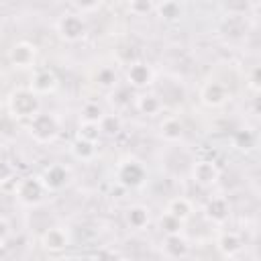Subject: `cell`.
Masks as SVG:
<instances>
[{
  "instance_id": "cell-16",
  "label": "cell",
  "mask_w": 261,
  "mask_h": 261,
  "mask_svg": "<svg viewBox=\"0 0 261 261\" xmlns=\"http://www.w3.org/2000/svg\"><path fill=\"white\" fill-rule=\"evenodd\" d=\"M184 122L179 120V116H175V114H169V116H165L161 122H159V135H161V139L163 141H167V143H177V141H181L184 139Z\"/></svg>"
},
{
  "instance_id": "cell-23",
  "label": "cell",
  "mask_w": 261,
  "mask_h": 261,
  "mask_svg": "<svg viewBox=\"0 0 261 261\" xmlns=\"http://www.w3.org/2000/svg\"><path fill=\"white\" fill-rule=\"evenodd\" d=\"M157 226L163 234H175V232H181L184 228V220H179L177 216H173L171 212H163L159 218H157Z\"/></svg>"
},
{
  "instance_id": "cell-4",
  "label": "cell",
  "mask_w": 261,
  "mask_h": 261,
  "mask_svg": "<svg viewBox=\"0 0 261 261\" xmlns=\"http://www.w3.org/2000/svg\"><path fill=\"white\" fill-rule=\"evenodd\" d=\"M116 181L122 186V188H141L147 179V167L137 159V157H122L118 163H116Z\"/></svg>"
},
{
  "instance_id": "cell-18",
  "label": "cell",
  "mask_w": 261,
  "mask_h": 261,
  "mask_svg": "<svg viewBox=\"0 0 261 261\" xmlns=\"http://www.w3.org/2000/svg\"><path fill=\"white\" fill-rule=\"evenodd\" d=\"M165 210L171 212L173 216H177V218L184 220V222L194 216V204H192V200L186 198V196H175V198H171V200L167 202Z\"/></svg>"
},
{
  "instance_id": "cell-21",
  "label": "cell",
  "mask_w": 261,
  "mask_h": 261,
  "mask_svg": "<svg viewBox=\"0 0 261 261\" xmlns=\"http://www.w3.org/2000/svg\"><path fill=\"white\" fill-rule=\"evenodd\" d=\"M157 14H159L161 20L173 22L184 14V8H181V4L177 0H161L159 6H157Z\"/></svg>"
},
{
  "instance_id": "cell-32",
  "label": "cell",
  "mask_w": 261,
  "mask_h": 261,
  "mask_svg": "<svg viewBox=\"0 0 261 261\" xmlns=\"http://www.w3.org/2000/svg\"><path fill=\"white\" fill-rule=\"evenodd\" d=\"M249 88L253 90V92H259V67L255 65L253 69H251V77H249Z\"/></svg>"
},
{
  "instance_id": "cell-10",
  "label": "cell",
  "mask_w": 261,
  "mask_h": 261,
  "mask_svg": "<svg viewBox=\"0 0 261 261\" xmlns=\"http://www.w3.org/2000/svg\"><path fill=\"white\" fill-rule=\"evenodd\" d=\"M155 80V71L149 63L145 61H133L126 69V84L135 90H145L153 84Z\"/></svg>"
},
{
  "instance_id": "cell-33",
  "label": "cell",
  "mask_w": 261,
  "mask_h": 261,
  "mask_svg": "<svg viewBox=\"0 0 261 261\" xmlns=\"http://www.w3.org/2000/svg\"><path fill=\"white\" fill-rule=\"evenodd\" d=\"M4 251H6V243H0V257L4 255Z\"/></svg>"
},
{
  "instance_id": "cell-22",
  "label": "cell",
  "mask_w": 261,
  "mask_h": 261,
  "mask_svg": "<svg viewBox=\"0 0 261 261\" xmlns=\"http://www.w3.org/2000/svg\"><path fill=\"white\" fill-rule=\"evenodd\" d=\"M98 126H100V133H102V135H106V137H116V135L122 130V118H120L118 114H108V112H104V116L100 118Z\"/></svg>"
},
{
  "instance_id": "cell-30",
  "label": "cell",
  "mask_w": 261,
  "mask_h": 261,
  "mask_svg": "<svg viewBox=\"0 0 261 261\" xmlns=\"http://www.w3.org/2000/svg\"><path fill=\"white\" fill-rule=\"evenodd\" d=\"M14 167L12 163L8 161H0V184H6V181H12L14 179Z\"/></svg>"
},
{
  "instance_id": "cell-11",
  "label": "cell",
  "mask_w": 261,
  "mask_h": 261,
  "mask_svg": "<svg viewBox=\"0 0 261 261\" xmlns=\"http://www.w3.org/2000/svg\"><path fill=\"white\" fill-rule=\"evenodd\" d=\"M59 86V80L55 75V71L47 69V67H41V69H35L33 75H31V84L29 88L37 94V96H47V94H53Z\"/></svg>"
},
{
  "instance_id": "cell-27",
  "label": "cell",
  "mask_w": 261,
  "mask_h": 261,
  "mask_svg": "<svg viewBox=\"0 0 261 261\" xmlns=\"http://www.w3.org/2000/svg\"><path fill=\"white\" fill-rule=\"evenodd\" d=\"M232 143H234V147L249 151V149H253V145H255V135H253L251 130H247V128H245V130H237L234 137H232Z\"/></svg>"
},
{
  "instance_id": "cell-8",
  "label": "cell",
  "mask_w": 261,
  "mask_h": 261,
  "mask_svg": "<svg viewBox=\"0 0 261 261\" xmlns=\"http://www.w3.org/2000/svg\"><path fill=\"white\" fill-rule=\"evenodd\" d=\"M228 88L222 82L216 80H208L202 88H200V102L206 108H220L228 102Z\"/></svg>"
},
{
  "instance_id": "cell-25",
  "label": "cell",
  "mask_w": 261,
  "mask_h": 261,
  "mask_svg": "<svg viewBox=\"0 0 261 261\" xmlns=\"http://www.w3.org/2000/svg\"><path fill=\"white\" fill-rule=\"evenodd\" d=\"M96 84L104 90H114L118 86V73L114 71V67L110 65H104L96 71Z\"/></svg>"
},
{
  "instance_id": "cell-14",
  "label": "cell",
  "mask_w": 261,
  "mask_h": 261,
  "mask_svg": "<svg viewBox=\"0 0 261 261\" xmlns=\"http://www.w3.org/2000/svg\"><path fill=\"white\" fill-rule=\"evenodd\" d=\"M41 177H43V184H45V188L49 190V192H59V190H63L67 184H69V169L65 167V165H61V163H53V165H49L43 173H41Z\"/></svg>"
},
{
  "instance_id": "cell-31",
  "label": "cell",
  "mask_w": 261,
  "mask_h": 261,
  "mask_svg": "<svg viewBox=\"0 0 261 261\" xmlns=\"http://www.w3.org/2000/svg\"><path fill=\"white\" fill-rule=\"evenodd\" d=\"M10 237V224L4 216H0V243H6Z\"/></svg>"
},
{
  "instance_id": "cell-19",
  "label": "cell",
  "mask_w": 261,
  "mask_h": 261,
  "mask_svg": "<svg viewBox=\"0 0 261 261\" xmlns=\"http://www.w3.org/2000/svg\"><path fill=\"white\" fill-rule=\"evenodd\" d=\"M126 224H128V228H133V230H143V228H147V224H149V208H145V206H141V204H137V206H130L128 210H126Z\"/></svg>"
},
{
  "instance_id": "cell-24",
  "label": "cell",
  "mask_w": 261,
  "mask_h": 261,
  "mask_svg": "<svg viewBox=\"0 0 261 261\" xmlns=\"http://www.w3.org/2000/svg\"><path fill=\"white\" fill-rule=\"evenodd\" d=\"M102 116H104V108L96 100H86L80 108V118L84 122H100Z\"/></svg>"
},
{
  "instance_id": "cell-34",
  "label": "cell",
  "mask_w": 261,
  "mask_h": 261,
  "mask_svg": "<svg viewBox=\"0 0 261 261\" xmlns=\"http://www.w3.org/2000/svg\"><path fill=\"white\" fill-rule=\"evenodd\" d=\"M202 2H214V0H202Z\"/></svg>"
},
{
  "instance_id": "cell-7",
  "label": "cell",
  "mask_w": 261,
  "mask_h": 261,
  "mask_svg": "<svg viewBox=\"0 0 261 261\" xmlns=\"http://www.w3.org/2000/svg\"><path fill=\"white\" fill-rule=\"evenodd\" d=\"M8 61L16 69H31L37 63V47L29 41H18L10 47Z\"/></svg>"
},
{
  "instance_id": "cell-2",
  "label": "cell",
  "mask_w": 261,
  "mask_h": 261,
  "mask_svg": "<svg viewBox=\"0 0 261 261\" xmlns=\"http://www.w3.org/2000/svg\"><path fill=\"white\" fill-rule=\"evenodd\" d=\"M47 194L51 192L45 188L41 175H24L20 179H14V198L27 208L43 204Z\"/></svg>"
},
{
  "instance_id": "cell-5",
  "label": "cell",
  "mask_w": 261,
  "mask_h": 261,
  "mask_svg": "<svg viewBox=\"0 0 261 261\" xmlns=\"http://www.w3.org/2000/svg\"><path fill=\"white\" fill-rule=\"evenodd\" d=\"M55 29H57V35L67 43H77L88 33V24L80 12H69V14L59 16Z\"/></svg>"
},
{
  "instance_id": "cell-29",
  "label": "cell",
  "mask_w": 261,
  "mask_h": 261,
  "mask_svg": "<svg viewBox=\"0 0 261 261\" xmlns=\"http://www.w3.org/2000/svg\"><path fill=\"white\" fill-rule=\"evenodd\" d=\"M71 4L75 6V10L80 14H90V12H96L102 4V0H71Z\"/></svg>"
},
{
  "instance_id": "cell-13",
  "label": "cell",
  "mask_w": 261,
  "mask_h": 261,
  "mask_svg": "<svg viewBox=\"0 0 261 261\" xmlns=\"http://www.w3.org/2000/svg\"><path fill=\"white\" fill-rule=\"evenodd\" d=\"M161 253L167 259H184L190 255V243L181 232L175 234H163V243H161Z\"/></svg>"
},
{
  "instance_id": "cell-1",
  "label": "cell",
  "mask_w": 261,
  "mask_h": 261,
  "mask_svg": "<svg viewBox=\"0 0 261 261\" xmlns=\"http://www.w3.org/2000/svg\"><path fill=\"white\" fill-rule=\"evenodd\" d=\"M6 108L16 120H31L41 110V96H37L29 86L12 90L6 100Z\"/></svg>"
},
{
  "instance_id": "cell-12",
  "label": "cell",
  "mask_w": 261,
  "mask_h": 261,
  "mask_svg": "<svg viewBox=\"0 0 261 261\" xmlns=\"http://www.w3.org/2000/svg\"><path fill=\"white\" fill-rule=\"evenodd\" d=\"M204 216L214 224H224L230 216V202L224 196H210L204 204Z\"/></svg>"
},
{
  "instance_id": "cell-28",
  "label": "cell",
  "mask_w": 261,
  "mask_h": 261,
  "mask_svg": "<svg viewBox=\"0 0 261 261\" xmlns=\"http://www.w3.org/2000/svg\"><path fill=\"white\" fill-rule=\"evenodd\" d=\"M128 8L133 14L143 16L153 10V0H128Z\"/></svg>"
},
{
  "instance_id": "cell-3",
  "label": "cell",
  "mask_w": 261,
  "mask_h": 261,
  "mask_svg": "<svg viewBox=\"0 0 261 261\" xmlns=\"http://www.w3.org/2000/svg\"><path fill=\"white\" fill-rule=\"evenodd\" d=\"M59 118L53 112H43L39 110L31 120H29V135L35 143L39 145H49L59 137Z\"/></svg>"
},
{
  "instance_id": "cell-26",
  "label": "cell",
  "mask_w": 261,
  "mask_h": 261,
  "mask_svg": "<svg viewBox=\"0 0 261 261\" xmlns=\"http://www.w3.org/2000/svg\"><path fill=\"white\" fill-rule=\"evenodd\" d=\"M77 137H82V139H88V141H94V143H98V139L102 137V133H100V126H98V122H80V126H77Z\"/></svg>"
},
{
  "instance_id": "cell-9",
  "label": "cell",
  "mask_w": 261,
  "mask_h": 261,
  "mask_svg": "<svg viewBox=\"0 0 261 261\" xmlns=\"http://www.w3.org/2000/svg\"><path fill=\"white\" fill-rule=\"evenodd\" d=\"M41 245H43V249L49 251V253L65 251V249L71 245V232L67 230V226L55 224V226L47 228V230L41 234Z\"/></svg>"
},
{
  "instance_id": "cell-6",
  "label": "cell",
  "mask_w": 261,
  "mask_h": 261,
  "mask_svg": "<svg viewBox=\"0 0 261 261\" xmlns=\"http://www.w3.org/2000/svg\"><path fill=\"white\" fill-rule=\"evenodd\" d=\"M190 177L202 188H212L220 179V167L212 159H198L190 169Z\"/></svg>"
},
{
  "instance_id": "cell-20",
  "label": "cell",
  "mask_w": 261,
  "mask_h": 261,
  "mask_svg": "<svg viewBox=\"0 0 261 261\" xmlns=\"http://www.w3.org/2000/svg\"><path fill=\"white\" fill-rule=\"evenodd\" d=\"M96 143L94 141H88V139H82L77 137L73 143H71V155L80 161H92L96 157Z\"/></svg>"
},
{
  "instance_id": "cell-15",
  "label": "cell",
  "mask_w": 261,
  "mask_h": 261,
  "mask_svg": "<svg viewBox=\"0 0 261 261\" xmlns=\"http://www.w3.org/2000/svg\"><path fill=\"white\" fill-rule=\"evenodd\" d=\"M216 249H218V253L222 257L232 259V257H237L243 251V241H241L239 232H234V230H222L218 234V239H216Z\"/></svg>"
},
{
  "instance_id": "cell-17",
  "label": "cell",
  "mask_w": 261,
  "mask_h": 261,
  "mask_svg": "<svg viewBox=\"0 0 261 261\" xmlns=\"http://www.w3.org/2000/svg\"><path fill=\"white\" fill-rule=\"evenodd\" d=\"M135 106H137V110H139L141 114H145V116H155V114H159V112L163 110V100H161L159 96L151 94V92H143V94H139V96L135 98Z\"/></svg>"
}]
</instances>
